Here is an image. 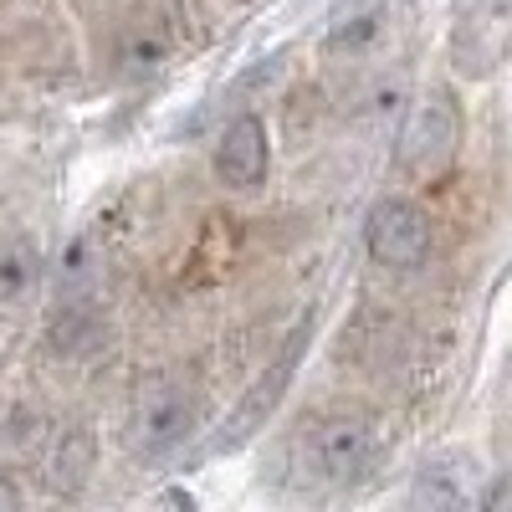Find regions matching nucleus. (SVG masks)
Segmentation results:
<instances>
[{"mask_svg":"<svg viewBox=\"0 0 512 512\" xmlns=\"http://www.w3.org/2000/svg\"><path fill=\"white\" fill-rule=\"evenodd\" d=\"M451 461H456V456H441V461H425V466H420V482H415V502H420V507H466V502H477L472 487L456 482Z\"/></svg>","mask_w":512,"mask_h":512,"instance_id":"obj_10","label":"nucleus"},{"mask_svg":"<svg viewBox=\"0 0 512 512\" xmlns=\"http://www.w3.org/2000/svg\"><path fill=\"white\" fill-rule=\"evenodd\" d=\"M200 425V405L190 395V384L180 379H149L134 395V410H128V446H134L139 461H159L169 451H180Z\"/></svg>","mask_w":512,"mask_h":512,"instance_id":"obj_2","label":"nucleus"},{"mask_svg":"<svg viewBox=\"0 0 512 512\" xmlns=\"http://www.w3.org/2000/svg\"><path fill=\"white\" fill-rule=\"evenodd\" d=\"M512 52V0H472L451 31V62L461 77H492Z\"/></svg>","mask_w":512,"mask_h":512,"instance_id":"obj_5","label":"nucleus"},{"mask_svg":"<svg viewBox=\"0 0 512 512\" xmlns=\"http://www.w3.org/2000/svg\"><path fill=\"white\" fill-rule=\"evenodd\" d=\"M93 461H98V441H93V431H67L62 441H57V451H52V461H47V482L62 492V497H72V492H82L88 487V472H93Z\"/></svg>","mask_w":512,"mask_h":512,"instance_id":"obj_8","label":"nucleus"},{"mask_svg":"<svg viewBox=\"0 0 512 512\" xmlns=\"http://www.w3.org/2000/svg\"><path fill=\"white\" fill-rule=\"evenodd\" d=\"M297 456L318 482H354L379 461V425L359 410H333L303 431Z\"/></svg>","mask_w":512,"mask_h":512,"instance_id":"obj_1","label":"nucleus"},{"mask_svg":"<svg viewBox=\"0 0 512 512\" xmlns=\"http://www.w3.org/2000/svg\"><path fill=\"white\" fill-rule=\"evenodd\" d=\"M272 144H267V123L256 113H241L226 123V134L216 144V180L226 190H256L267 180Z\"/></svg>","mask_w":512,"mask_h":512,"instance_id":"obj_7","label":"nucleus"},{"mask_svg":"<svg viewBox=\"0 0 512 512\" xmlns=\"http://www.w3.org/2000/svg\"><path fill=\"white\" fill-rule=\"evenodd\" d=\"M98 338H103V318H98L88 303H77L72 313H62L57 328H52V344H57L62 354H88Z\"/></svg>","mask_w":512,"mask_h":512,"instance_id":"obj_11","label":"nucleus"},{"mask_svg":"<svg viewBox=\"0 0 512 512\" xmlns=\"http://www.w3.org/2000/svg\"><path fill=\"white\" fill-rule=\"evenodd\" d=\"M16 507H21V487L0 477V512H16Z\"/></svg>","mask_w":512,"mask_h":512,"instance_id":"obj_13","label":"nucleus"},{"mask_svg":"<svg viewBox=\"0 0 512 512\" xmlns=\"http://www.w3.org/2000/svg\"><path fill=\"white\" fill-rule=\"evenodd\" d=\"M364 246L379 267H395V272H410V267H425V256L436 246V226L431 216L415 205V200H379L364 221Z\"/></svg>","mask_w":512,"mask_h":512,"instance_id":"obj_4","label":"nucleus"},{"mask_svg":"<svg viewBox=\"0 0 512 512\" xmlns=\"http://www.w3.org/2000/svg\"><path fill=\"white\" fill-rule=\"evenodd\" d=\"M461 144V108L446 88H431L405 118L400 144H395V164L410 180H441Z\"/></svg>","mask_w":512,"mask_h":512,"instance_id":"obj_3","label":"nucleus"},{"mask_svg":"<svg viewBox=\"0 0 512 512\" xmlns=\"http://www.w3.org/2000/svg\"><path fill=\"white\" fill-rule=\"evenodd\" d=\"M308 333H313V323H303L287 344H282V354L256 374V384L241 395V405L226 415V425H221V441H216V451H231V446H241L246 436H256L262 425L272 420V410L282 405V395H287V384H292V374H297V364H303V344H308Z\"/></svg>","mask_w":512,"mask_h":512,"instance_id":"obj_6","label":"nucleus"},{"mask_svg":"<svg viewBox=\"0 0 512 512\" xmlns=\"http://www.w3.org/2000/svg\"><path fill=\"white\" fill-rule=\"evenodd\" d=\"M379 16H384L379 0H369L364 16H338L333 31H328V47H333V52H359V47H369L374 31H379Z\"/></svg>","mask_w":512,"mask_h":512,"instance_id":"obj_12","label":"nucleus"},{"mask_svg":"<svg viewBox=\"0 0 512 512\" xmlns=\"http://www.w3.org/2000/svg\"><path fill=\"white\" fill-rule=\"evenodd\" d=\"M41 277V251L26 236H0V308L21 303Z\"/></svg>","mask_w":512,"mask_h":512,"instance_id":"obj_9","label":"nucleus"}]
</instances>
